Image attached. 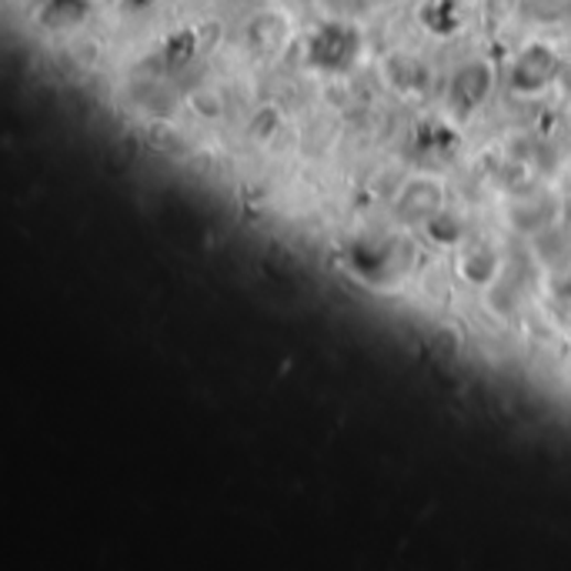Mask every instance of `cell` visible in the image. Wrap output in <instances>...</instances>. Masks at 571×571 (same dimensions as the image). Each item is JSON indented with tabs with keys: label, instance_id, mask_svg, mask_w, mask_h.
<instances>
[{
	"label": "cell",
	"instance_id": "8992f818",
	"mask_svg": "<svg viewBox=\"0 0 571 571\" xmlns=\"http://www.w3.org/2000/svg\"><path fill=\"white\" fill-rule=\"evenodd\" d=\"M284 41H288V21L281 14H261V18H255V24H251V44L261 54L278 51Z\"/></svg>",
	"mask_w": 571,
	"mask_h": 571
},
{
	"label": "cell",
	"instance_id": "7a4b0ae2",
	"mask_svg": "<svg viewBox=\"0 0 571 571\" xmlns=\"http://www.w3.org/2000/svg\"><path fill=\"white\" fill-rule=\"evenodd\" d=\"M444 207H448V187L434 174L408 177L401 184L398 197H395V217L405 220V224H418V227H424Z\"/></svg>",
	"mask_w": 571,
	"mask_h": 571
},
{
	"label": "cell",
	"instance_id": "5b68a950",
	"mask_svg": "<svg viewBox=\"0 0 571 571\" xmlns=\"http://www.w3.org/2000/svg\"><path fill=\"white\" fill-rule=\"evenodd\" d=\"M492 87H495V71L485 61H472L451 77V107L475 110L478 104L488 100Z\"/></svg>",
	"mask_w": 571,
	"mask_h": 571
},
{
	"label": "cell",
	"instance_id": "6da1fadb",
	"mask_svg": "<svg viewBox=\"0 0 571 571\" xmlns=\"http://www.w3.org/2000/svg\"><path fill=\"white\" fill-rule=\"evenodd\" d=\"M561 77V57L551 44L545 41H531L525 44L515 57H511V67H508V84L515 94L521 97H535V94H545L554 80Z\"/></svg>",
	"mask_w": 571,
	"mask_h": 571
},
{
	"label": "cell",
	"instance_id": "3957f363",
	"mask_svg": "<svg viewBox=\"0 0 571 571\" xmlns=\"http://www.w3.org/2000/svg\"><path fill=\"white\" fill-rule=\"evenodd\" d=\"M311 61L317 67H327V71H341V67H352V61L358 57L362 51V37L358 31L341 18V21H327L314 37H311Z\"/></svg>",
	"mask_w": 571,
	"mask_h": 571
},
{
	"label": "cell",
	"instance_id": "277c9868",
	"mask_svg": "<svg viewBox=\"0 0 571 571\" xmlns=\"http://www.w3.org/2000/svg\"><path fill=\"white\" fill-rule=\"evenodd\" d=\"M454 271H459V281L475 288V291H488L502 281L505 274V258L495 245H468L459 251V265H454Z\"/></svg>",
	"mask_w": 571,
	"mask_h": 571
}]
</instances>
